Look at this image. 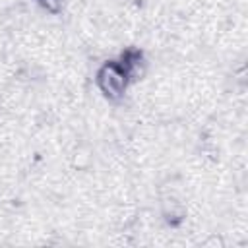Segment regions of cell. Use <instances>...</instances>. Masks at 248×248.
<instances>
[{
  "instance_id": "7a4b0ae2",
  "label": "cell",
  "mask_w": 248,
  "mask_h": 248,
  "mask_svg": "<svg viewBox=\"0 0 248 248\" xmlns=\"http://www.w3.org/2000/svg\"><path fill=\"white\" fill-rule=\"evenodd\" d=\"M118 64H120L122 70L126 72L130 83L141 79V76L145 74V56H143V52H141L140 48H126V50L120 54Z\"/></svg>"
},
{
  "instance_id": "6da1fadb",
  "label": "cell",
  "mask_w": 248,
  "mask_h": 248,
  "mask_svg": "<svg viewBox=\"0 0 248 248\" xmlns=\"http://www.w3.org/2000/svg\"><path fill=\"white\" fill-rule=\"evenodd\" d=\"M97 87L99 91L108 99V101H118L124 97L130 79L126 76V72L122 70V66L118 64V60H108L105 62L99 70H97Z\"/></svg>"
},
{
  "instance_id": "3957f363",
  "label": "cell",
  "mask_w": 248,
  "mask_h": 248,
  "mask_svg": "<svg viewBox=\"0 0 248 248\" xmlns=\"http://www.w3.org/2000/svg\"><path fill=\"white\" fill-rule=\"evenodd\" d=\"M39 2V6L43 8V10H46V12H50V14H56V12H60V8H62V0H37Z\"/></svg>"
}]
</instances>
